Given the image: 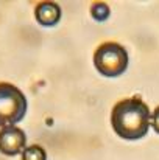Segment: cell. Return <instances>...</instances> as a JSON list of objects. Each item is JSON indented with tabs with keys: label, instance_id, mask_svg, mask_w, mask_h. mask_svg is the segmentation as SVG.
Returning a JSON list of instances; mask_svg holds the SVG:
<instances>
[{
	"label": "cell",
	"instance_id": "obj_7",
	"mask_svg": "<svg viewBox=\"0 0 159 160\" xmlns=\"http://www.w3.org/2000/svg\"><path fill=\"white\" fill-rule=\"evenodd\" d=\"M109 14H111V9H109L108 3H105V2H95V3H92V6H91V16H92L94 20L105 22V20H108Z\"/></svg>",
	"mask_w": 159,
	"mask_h": 160
},
{
	"label": "cell",
	"instance_id": "obj_8",
	"mask_svg": "<svg viewBox=\"0 0 159 160\" xmlns=\"http://www.w3.org/2000/svg\"><path fill=\"white\" fill-rule=\"evenodd\" d=\"M150 126L155 129V132L159 134V106L155 109V112H151V120H150Z\"/></svg>",
	"mask_w": 159,
	"mask_h": 160
},
{
	"label": "cell",
	"instance_id": "obj_4",
	"mask_svg": "<svg viewBox=\"0 0 159 160\" xmlns=\"http://www.w3.org/2000/svg\"><path fill=\"white\" fill-rule=\"evenodd\" d=\"M27 148V135L19 126H9L0 129V152L8 157L22 154Z\"/></svg>",
	"mask_w": 159,
	"mask_h": 160
},
{
	"label": "cell",
	"instance_id": "obj_2",
	"mask_svg": "<svg viewBox=\"0 0 159 160\" xmlns=\"http://www.w3.org/2000/svg\"><path fill=\"white\" fill-rule=\"evenodd\" d=\"M27 110L28 101L24 92L11 82H0V128L16 126Z\"/></svg>",
	"mask_w": 159,
	"mask_h": 160
},
{
	"label": "cell",
	"instance_id": "obj_6",
	"mask_svg": "<svg viewBox=\"0 0 159 160\" xmlns=\"http://www.w3.org/2000/svg\"><path fill=\"white\" fill-rule=\"evenodd\" d=\"M22 160H47V152L39 145H30L22 151Z\"/></svg>",
	"mask_w": 159,
	"mask_h": 160
},
{
	"label": "cell",
	"instance_id": "obj_1",
	"mask_svg": "<svg viewBox=\"0 0 159 160\" xmlns=\"http://www.w3.org/2000/svg\"><path fill=\"white\" fill-rule=\"evenodd\" d=\"M150 120L151 112L139 97L119 101L111 113L112 129L123 140H139L145 137L150 129Z\"/></svg>",
	"mask_w": 159,
	"mask_h": 160
},
{
	"label": "cell",
	"instance_id": "obj_3",
	"mask_svg": "<svg viewBox=\"0 0 159 160\" xmlns=\"http://www.w3.org/2000/svg\"><path fill=\"white\" fill-rule=\"evenodd\" d=\"M130 56L123 45L117 42H105L94 53V65L100 75L115 78L128 68Z\"/></svg>",
	"mask_w": 159,
	"mask_h": 160
},
{
	"label": "cell",
	"instance_id": "obj_5",
	"mask_svg": "<svg viewBox=\"0 0 159 160\" xmlns=\"http://www.w3.org/2000/svg\"><path fill=\"white\" fill-rule=\"evenodd\" d=\"M34 17L42 27H55L61 20V8L55 2H41L34 8Z\"/></svg>",
	"mask_w": 159,
	"mask_h": 160
}]
</instances>
